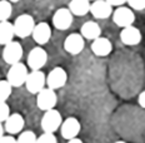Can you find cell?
<instances>
[{"mask_svg": "<svg viewBox=\"0 0 145 143\" xmlns=\"http://www.w3.org/2000/svg\"><path fill=\"white\" fill-rule=\"evenodd\" d=\"M14 30H15V35L19 38H26V36L31 35L35 28V20L31 15L29 14H22L15 19V22L13 23Z\"/></svg>", "mask_w": 145, "mask_h": 143, "instance_id": "cell-1", "label": "cell"}, {"mask_svg": "<svg viewBox=\"0 0 145 143\" xmlns=\"http://www.w3.org/2000/svg\"><path fill=\"white\" fill-rule=\"evenodd\" d=\"M28 67L23 63H18L10 67L8 72L7 80L11 84L13 88H19L22 86H25V82L28 79Z\"/></svg>", "mask_w": 145, "mask_h": 143, "instance_id": "cell-2", "label": "cell"}, {"mask_svg": "<svg viewBox=\"0 0 145 143\" xmlns=\"http://www.w3.org/2000/svg\"><path fill=\"white\" fill-rule=\"evenodd\" d=\"M63 124V117L59 111L51 109V111L45 112L43 118H41V128L44 133H55L60 129Z\"/></svg>", "mask_w": 145, "mask_h": 143, "instance_id": "cell-3", "label": "cell"}, {"mask_svg": "<svg viewBox=\"0 0 145 143\" xmlns=\"http://www.w3.org/2000/svg\"><path fill=\"white\" fill-rule=\"evenodd\" d=\"M46 86V75L41 71H31L25 82V88L29 93L38 94Z\"/></svg>", "mask_w": 145, "mask_h": 143, "instance_id": "cell-4", "label": "cell"}, {"mask_svg": "<svg viewBox=\"0 0 145 143\" xmlns=\"http://www.w3.org/2000/svg\"><path fill=\"white\" fill-rule=\"evenodd\" d=\"M56 102H58V96H56L55 90L50 89V88H44L40 93L36 94V105L39 109L44 112L55 109Z\"/></svg>", "mask_w": 145, "mask_h": 143, "instance_id": "cell-5", "label": "cell"}, {"mask_svg": "<svg viewBox=\"0 0 145 143\" xmlns=\"http://www.w3.org/2000/svg\"><path fill=\"white\" fill-rule=\"evenodd\" d=\"M23 54H24V50H23L22 44L13 40L11 43L5 45L4 49H3V59H4V62L7 64L14 65V64L20 63Z\"/></svg>", "mask_w": 145, "mask_h": 143, "instance_id": "cell-6", "label": "cell"}, {"mask_svg": "<svg viewBox=\"0 0 145 143\" xmlns=\"http://www.w3.org/2000/svg\"><path fill=\"white\" fill-rule=\"evenodd\" d=\"M68 82V73L61 67H55L51 69L46 77V86L53 90H58L63 88Z\"/></svg>", "mask_w": 145, "mask_h": 143, "instance_id": "cell-7", "label": "cell"}, {"mask_svg": "<svg viewBox=\"0 0 145 143\" xmlns=\"http://www.w3.org/2000/svg\"><path fill=\"white\" fill-rule=\"evenodd\" d=\"M113 22L115 25L120 26L123 29L128 28V26H131L133 23L135 22V14L128 7L116 8L113 11Z\"/></svg>", "mask_w": 145, "mask_h": 143, "instance_id": "cell-8", "label": "cell"}, {"mask_svg": "<svg viewBox=\"0 0 145 143\" xmlns=\"http://www.w3.org/2000/svg\"><path fill=\"white\" fill-rule=\"evenodd\" d=\"M48 62V53L44 48L35 47L28 55V67L31 71H40Z\"/></svg>", "mask_w": 145, "mask_h": 143, "instance_id": "cell-9", "label": "cell"}, {"mask_svg": "<svg viewBox=\"0 0 145 143\" xmlns=\"http://www.w3.org/2000/svg\"><path fill=\"white\" fill-rule=\"evenodd\" d=\"M74 15L69 8H60L53 15V25L58 30H68L71 26Z\"/></svg>", "mask_w": 145, "mask_h": 143, "instance_id": "cell-10", "label": "cell"}, {"mask_svg": "<svg viewBox=\"0 0 145 143\" xmlns=\"http://www.w3.org/2000/svg\"><path fill=\"white\" fill-rule=\"evenodd\" d=\"M84 47H85V42L81 34L78 33H71L68 35L64 40V49L66 53L71 54V55H78L83 51Z\"/></svg>", "mask_w": 145, "mask_h": 143, "instance_id": "cell-11", "label": "cell"}, {"mask_svg": "<svg viewBox=\"0 0 145 143\" xmlns=\"http://www.w3.org/2000/svg\"><path fill=\"white\" fill-rule=\"evenodd\" d=\"M80 129H81L80 122L75 117H69L65 121H63V124L60 127V133H61L63 138L70 141V139L76 138L78 134L80 133Z\"/></svg>", "mask_w": 145, "mask_h": 143, "instance_id": "cell-12", "label": "cell"}, {"mask_svg": "<svg viewBox=\"0 0 145 143\" xmlns=\"http://www.w3.org/2000/svg\"><path fill=\"white\" fill-rule=\"evenodd\" d=\"M90 13L95 19H106L110 15H113V7L106 0H96L91 3Z\"/></svg>", "mask_w": 145, "mask_h": 143, "instance_id": "cell-13", "label": "cell"}, {"mask_svg": "<svg viewBox=\"0 0 145 143\" xmlns=\"http://www.w3.org/2000/svg\"><path fill=\"white\" fill-rule=\"evenodd\" d=\"M120 40L124 45H128V47L138 45L141 42V32L133 25L124 28L120 33Z\"/></svg>", "mask_w": 145, "mask_h": 143, "instance_id": "cell-14", "label": "cell"}, {"mask_svg": "<svg viewBox=\"0 0 145 143\" xmlns=\"http://www.w3.org/2000/svg\"><path fill=\"white\" fill-rule=\"evenodd\" d=\"M31 36L36 44L44 45V44H46L51 38V28L49 26L48 23H44V22L38 23L35 25Z\"/></svg>", "mask_w": 145, "mask_h": 143, "instance_id": "cell-15", "label": "cell"}, {"mask_svg": "<svg viewBox=\"0 0 145 143\" xmlns=\"http://www.w3.org/2000/svg\"><path fill=\"white\" fill-rule=\"evenodd\" d=\"M24 126H25V121H24L23 115L19 114V113L10 114V117L8 118V121L4 123L5 132L9 133L10 136L20 133L23 130Z\"/></svg>", "mask_w": 145, "mask_h": 143, "instance_id": "cell-16", "label": "cell"}, {"mask_svg": "<svg viewBox=\"0 0 145 143\" xmlns=\"http://www.w3.org/2000/svg\"><path fill=\"white\" fill-rule=\"evenodd\" d=\"M91 51L96 57H108L113 50V44L108 38H100L95 39L91 43Z\"/></svg>", "mask_w": 145, "mask_h": 143, "instance_id": "cell-17", "label": "cell"}, {"mask_svg": "<svg viewBox=\"0 0 145 143\" xmlns=\"http://www.w3.org/2000/svg\"><path fill=\"white\" fill-rule=\"evenodd\" d=\"M80 34H81V36H83L84 39H88V40H93V42H94L95 39L100 38L101 28H100V25H99L98 23L89 20V22L84 23L83 25H81Z\"/></svg>", "mask_w": 145, "mask_h": 143, "instance_id": "cell-18", "label": "cell"}, {"mask_svg": "<svg viewBox=\"0 0 145 143\" xmlns=\"http://www.w3.org/2000/svg\"><path fill=\"white\" fill-rule=\"evenodd\" d=\"M90 4L89 0H70L69 3V10L75 16H84L90 13Z\"/></svg>", "mask_w": 145, "mask_h": 143, "instance_id": "cell-19", "label": "cell"}, {"mask_svg": "<svg viewBox=\"0 0 145 143\" xmlns=\"http://www.w3.org/2000/svg\"><path fill=\"white\" fill-rule=\"evenodd\" d=\"M15 30L14 25L9 22L0 23V45H7L14 40Z\"/></svg>", "mask_w": 145, "mask_h": 143, "instance_id": "cell-20", "label": "cell"}, {"mask_svg": "<svg viewBox=\"0 0 145 143\" xmlns=\"http://www.w3.org/2000/svg\"><path fill=\"white\" fill-rule=\"evenodd\" d=\"M13 14V7L9 0H0V23L8 22Z\"/></svg>", "mask_w": 145, "mask_h": 143, "instance_id": "cell-21", "label": "cell"}, {"mask_svg": "<svg viewBox=\"0 0 145 143\" xmlns=\"http://www.w3.org/2000/svg\"><path fill=\"white\" fill-rule=\"evenodd\" d=\"M13 93V87L7 79L0 80V103H7L9 97Z\"/></svg>", "mask_w": 145, "mask_h": 143, "instance_id": "cell-22", "label": "cell"}, {"mask_svg": "<svg viewBox=\"0 0 145 143\" xmlns=\"http://www.w3.org/2000/svg\"><path fill=\"white\" fill-rule=\"evenodd\" d=\"M38 137L33 130H24L19 134L16 143H36Z\"/></svg>", "mask_w": 145, "mask_h": 143, "instance_id": "cell-23", "label": "cell"}, {"mask_svg": "<svg viewBox=\"0 0 145 143\" xmlns=\"http://www.w3.org/2000/svg\"><path fill=\"white\" fill-rule=\"evenodd\" d=\"M10 114V107L8 103H0V123H5Z\"/></svg>", "mask_w": 145, "mask_h": 143, "instance_id": "cell-24", "label": "cell"}, {"mask_svg": "<svg viewBox=\"0 0 145 143\" xmlns=\"http://www.w3.org/2000/svg\"><path fill=\"white\" fill-rule=\"evenodd\" d=\"M36 143H58V139L54 136V133H43L38 137Z\"/></svg>", "mask_w": 145, "mask_h": 143, "instance_id": "cell-25", "label": "cell"}, {"mask_svg": "<svg viewBox=\"0 0 145 143\" xmlns=\"http://www.w3.org/2000/svg\"><path fill=\"white\" fill-rule=\"evenodd\" d=\"M128 4L130 9H134L138 11L145 9V0H128Z\"/></svg>", "mask_w": 145, "mask_h": 143, "instance_id": "cell-26", "label": "cell"}, {"mask_svg": "<svg viewBox=\"0 0 145 143\" xmlns=\"http://www.w3.org/2000/svg\"><path fill=\"white\" fill-rule=\"evenodd\" d=\"M106 1L111 5V7H118V8H120V7H123L125 3H128V0H106Z\"/></svg>", "mask_w": 145, "mask_h": 143, "instance_id": "cell-27", "label": "cell"}, {"mask_svg": "<svg viewBox=\"0 0 145 143\" xmlns=\"http://www.w3.org/2000/svg\"><path fill=\"white\" fill-rule=\"evenodd\" d=\"M0 143H16V139L14 138L13 136H4L1 139H0Z\"/></svg>", "mask_w": 145, "mask_h": 143, "instance_id": "cell-28", "label": "cell"}, {"mask_svg": "<svg viewBox=\"0 0 145 143\" xmlns=\"http://www.w3.org/2000/svg\"><path fill=\"white\" fill-rule=\"evenodd\" d=\"M138 102H139V105H140L141 108H144V109H145V90H144V92H141L140 94H139Z\"/></svg>", "mask_w": 145, "mask_h": 143, "instance_id": "cell-29", "label": "cell"}, {"mask_svg": "<svg viewBox=\"0 0 145 143\" xmlns=\"http://www.w3.org/2000/svg\"><path fill=\"white\" fill-rule=\"evenodd\" d=\"M4 132H5V128H4V126H3L1 123H0V139L3 138L5 134H4Z\"/></svg>", "mask_w": 145, "mask_h": 143, "instance_id": "cell-30", "label": "cell"}, {"mask_svg": "<svg viewBox=\"0 0 145 143\" xmlns=\"http://www.w3.org/2000/svg\"><path fill=\"white\" fill-rule=\"evenodd\" d=\"M68 143H83V141L79 138H74V139H70V141H68Z\"/></svg>", "mask_w": 145, "mask_h": 143, "instance_id": "cell-31", "label": "cell"}, {"mask_svg": "<svg viewBox=\"0 0 145 143\" xmlns=\"http://www.w3.org/2000/svg\"><path fill=\"white\" fill-rule=\"evenodd\" d=\"M10 3H18V1H20V0H9Z\"/></svg>", "mask_w": 145, "mask_h": 143, "instance_id": "cell-32", "label": "cell"}, {"mask_svg": "<svg viewBox=\"0 0 145 143\" xmlns=\"http://www.w3.org/2000/svg\"><path fill=\"white\" fill-rule=\"evenodd\" d=\"M114 143H126V142H124V141H116V142H114Z\"/></svg>", "mask_w": 145, "mask_h": 143, "instance_id": "cell-33", "label": "cell"}, {"mask_svg": "<svg viewBox=\"0 0 145 143\" xmlns=\"http://www.w3.org/2000/svg\"><path fill=\"white\" fill-rule=\"evenodd\" d=\"M89 1H96V0H89Z\"/></svg>", "mask_w": 145, "mask_h": 143, "instance_id": "cell-34", "label": "cell"}]
</instances>
